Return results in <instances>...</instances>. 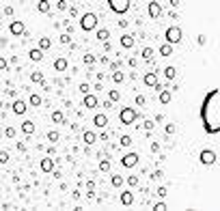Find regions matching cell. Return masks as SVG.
I'll return each mask as SVG.
<instances>
[{"mask_svg": "<svg viewBox=\"0 0 220 211\" xmlns=\"http://www.w3.org/2000/svg\"><path fill=\"white\" fill-rule=\"evenodd\" d=\"M4 15H7V17H13V15H15V9H13V7H4Z\"/></svg>", "mask_w": 220, "mask_h": 211, "instance_id": "bcb514c9", "label": "cell"}, {"mask_svg": "<svg viewBox=\"0 0 220 211\" xmlns=\"http://www.w3.org/2000/svg\"><path fill=\"white\" fill-rule=\"evenodd\" d=\"M9 67V63H7V58L4 56H0V69H7Z\"/></svg>", "mask_w": 220, "mask_h": 211, "instance_id": "db71d44e", "label": "cell"}, {"mask_svg": "<svg viewBox=\"0 0 220 211\" xmlns=\"http://www.w3.org/2000/svg\"><path fill=\"white\" fill-rule=\"evenodd\" d=\"M160 13H162V4L160 2H149V17H160Z\"/></svg>", "mask_w": 220, "mask_h": 211, "instance_id": "7c38bea8", "label": "cell"}, {"mask_svg": "<svg viewBox=\"0 0 220 211\" xmlns=\"http://www.w3.org/2000/svg\"><path fill=\"white\" fill-rule=\"evenodd\" d=\"M82 106L87 108V110H93V108H97V95H84L82 97Z\"/></svg>", "mask_w": 220, "mask_h": 211, "instance_id": "8fae6325", "label": "cell"}, {"mask_svg": "<svg viewBox=\"0 0 220 211\" xmlns=\"http://www.w3.org/2000/svg\"><path fill=\"white\" fill-rule=\"evenodd\" d=\"M67 67H69V63H67V58H63V56H58V58L54 60V69H56V71H67Z\"/></svg>", "mask_w": 220, "mask_h": 211, "instance_id": "e0dca14e", "label": "cell"}, {"mask_svg": "<svg viewBox=\"0 0 220 211\" xmlns=\"http://www.w3.org/2000/svg\"><path fill=\"white\" fill-rule=\"evenodd\" d=\"M151 151L158 153V151H160V142H151Z\"/></svg>", "mask_w": 220, "mask_h": 211, "instance_id": "11a10c76", "label": "cell"}, {"mask_svg": "<svg viewBox=\"0 0 220 211\" xmlns=\"http://www.w3.org/2000/svg\"><path fill=\"white\" fill-rule=\"evenodd\" d=\"M123 80H125V76H123L121 71H112V82H114V84H121Z\"/></svg>", "mask_w": 220, "mask_h": 211, "instance_id": "836d02e7", "label": "cell"}, {"mask_svg": "<svg viewBox=\"0 0 220 211\" xmlns=\"http://www.w3.org/2000/svg\"><path fill=\"white\" fill-rule=\"evenodd\" d=\"M108 37H110V30H108V28H99V30H97V41L106 43Z\"/></svg>", "mask_w": 220, "mask_h": 211, "instance_id": "603a6c76", "label": "cell"}, {"mask_svg": "<svg viewBox=\"0 0 220 211\" xmlns=\"http://www.w3.org/2000/svg\"><path fill=\"white\" fill-rule=\"evenodd\" d=\"M28 103H30V106H41V103H43V99H41V95L33 93V95L28 97Z\"/></svg>", "mask_w": 220, "mask_h": 211, "instance_id": "484cf974", "label": "cell"}, {"mask_svg": "<svg viewBox=\"0 0 220 211\" xmlns=\"http://www.w3.org/2000/svg\"><path fill=\"white\" fill-rule=\"evenodd\" d=\"M119 144H121V147H132V136H128V134H125V136H121Z\"/></svg>", "mask_w": 220, "mask_h": 211, "instance_id": "8d00e7d4", "label": "cell"}, {"mask_svg": "<svg viewBox=\"0 0 220 211\" xmlns=\"http://www.w3.org/2000/svg\"><path fill=\"white\" fill-rule=\"evenodd\" d=\"M216 153L212 151V149H203L201 153H199V160H201V164H205V166H212L214 162H216Z\"/></svg>", "mask_w": 220, "mask_h": 211, "instance_id": "52a82bcc", "label": "cell"}, {"mask_svg": "<svg viewBox=\"0 0 220 211\" xmlns=\"http://www.w3.org/2000/svg\"><path fill=\"white\" fill-rule=\"evenodd\" d=\"M69 13H71V17H76V15H78V9H76V7H71V9H69Z\"/></svg>", "mask_w": 220, "mask_h": 211, "instance_id": "680465c9", "label": "cell"}, {"mask_svg": "<svg viewBox=\"0 0 220 211\" xmlns=\"http://www.w3.org/2000/svg\"><path fill=\"white\" fill-rule=\"evenodd\" d=\"M201 123L207 134L220 131V88H212L201 103Z\"/></svg>", "mask_w": 220, "mask_h": 211, "instance_id": "6da1fadb", "label": "cell"}, {"mask_svg": "<svg viewBox=\"0 0 220 211\" xmlns=\"http://www.w3.org/2000/svg\"><path fill=\"white\" fill-rule=\"evenodd\" d=\"M22 131H24L26 136H33V134H35V123H33V121H24V123H22Z\"/></svg>", "mask_w": 220, "mask_h": 211, "instance_id": "44dd1931", "label": "cell"}, {"mask_svg": "<svg viewBox=\"0 0 220 211\" xmlns=\"http://www.w3.org/2000/svg\"><path fill=\"white\" fill-rule=\"evenodd\" d=\"M15 147H17V151H20V153H26V142H17Z\"/></svg>", "mask_w": 220, "mask_h": 211, "instance_id": "681fc988", "label": "cell"}, {"mask_svg": "<svg viewBox=\"0 0 220 211\" xmlns=\"http://www.w3.org/2000/svg\"><path fill=\"white\" fill-rule=\"evenodd\" d=\"M145 103H147V99H145L142 95H138V97H136V106H145Z\"/></svg>", "mask_w": 220, "mask_h": 211, "instance_id": "c3c4849f", "label": "cell"}, {"mask_svg": "<svg viewBox=\"0 0 220 211\" xmlns=\"http://www.w3.org/2000/svg\"><path fill=\"white\" fill-rule=\"evenodd\" d=\"M39 166H41V170H43L45 174H50V172L54 170V160H52V157H43Z\"/></svg>", "mask_w": 220, "mask_h": 211, "instance_id": "5bb4252c", "label": "cell"}, {"mask_svg": "<svg viewBox=\"0 0 220 211\" xmlns=\"http://www.w3.org/2000/svg\"><path fill=\"white\" fill-rule=\"evenodd\" d=\"M52 174H54L56 179H61V177H63V172H61V170H52Z\"/></svg>", "mask_w": 220, "mask_h": 211, "instance_id": "6125c7cd", "label": "cell"}, {"mask_svg": "<svg viewBox=\"0 0 220 211\" xmlns=\"http://www.w3.org/2000/svg\"><path fill=\"white\" fill-rule=\"evenodd\" d=\"M136 119H138V112L134 110L132 106H128V108H123V110L119 112V121H121L123 125H132Z\"/></svg>", "mask_w": 220, "mask_h": 211, "instance_id": "277c9868", "label": "cell"}, {"mask_svg": "<svg viewBox=\"0 0 220 211\" xmlns=\"http://www.w3.org/2000/svg\"><path fill=\"white\" fill-rule=\"evenodd\" d=\"M142 82H145V86H149V88H155L158 86V73L155 71H147L142 76Z\"/></svg>", "mask_w": 220, "mask_h": 211, "instance_id": "30bf717a", "label": "cell"}, {"mask_svg": "<svg viewBox=\"0 0 220 211\" xmlns=\"http://www.w3.org/2000/svg\"><path fill=\"white\" fill-rule=\"evenodd\" d=\"M82 60H84V65H93V63L97 60V56H95V54H84Z\"/></svg>", "mask_w": 220, "mask_h": 211, "instance_id": "74e56055", "label": "cell"}, {"mask_svg": "<svg viewBox=\"0 0 220 211\" xmlns=\"http://www.w3.org/2000/svg\"><path fill=\"white\" fill-rule=\"evenodd\" d=\"M4 136H7V138H15V129H13L11 125L4 127Z\"/></svg>", "mask_w": 220, "mask_h": 211, "instance_id": "b9f144b4", "label": "cell"}, {"mask_svg": "<svg viewBox=\"0 0 220 211\" xmlns=\"http://www.w3.org/2000/svg\"><path fill=\"white\" fill-rule=\"evenodd\" d=\"M97 28V15L95 13H84L82 17H80V30H84V33H91V30H95Z\"/></svg>", "mask_w": 220, "mask_h": 211, "instance_id": "7a4b0ae2", "label": "cell"}, {"mask_svg": "<svg viewBox=\"0 0 220 211\" xmlns=\"http://www.w3.org/2000/svg\"><path fill=\"white\" fill-rule=\"evenodd\" d=\"M164 76H166V80H175V76H177V69L173 67V65H168V67L164 69Z\"/></svg>", "mask_w": 220, "mask_h": 211, "instance_id": "83f0119b", "label": "cell"}, {"mask_svg": "<svg viewBox=\"0 0 220 211\" xmlns=\"http://www.w3.org/2000/svg\"><path fill=\"white\" fill-rule=\"evenodd\" d=\"M58 41H61V45H71V35H67V33H63L61 37H58Z\"/></svg>", "mask_w": 220, "mask_h": 211, "instance_id": "d6a6232c", "label": "cell"}, {"mask_svg": "<svg viewBox=\"0 0 220 211\" xmlns=\"http://www.w3.org/2000/svg\"><path fill=\"white\" fill-rule=\"evenodd\" d=\"M183 39V30L179 28V26H168L166 28V43H171V45H175Z\"/></svg>", "mask_w": 220, "mask_h": 211, "instance_id": "5b68a950", "label": "cell"}, {"mask_svg": "<svg viewBox=\"0 0 220 211\" xmlns=\"http://www.w3.org/2000/svg\"><path fill=\"white\" fill-rule=\"evenodd\" d=\"M171 54H173V45H171V43H162V45H160V56L166 58V56H171Z\"/></svg>", "mask_w": 220, "mask_h": 211, "instance_id": "7402d4cb", "label": "cell"}, {"mask_svg": "<svg viewBox=\"0 0 220 211\" xmlns=\"http://www.w3.org/2000/svg\"><path fill=\"white\" fill-rule=\"evenodd\" d=\"M123 181H125V179H123L121 174H112V177H110V185H112V187H121Z\"/></svg>", "mask_w": 220, "mask_h": 211, "instance_id": "d4e9b609", "label": "cell"}, {"mask_svg": "<svg viewBox=\"0 0 220 211\" xmlns=\"http://www.w3.org/2000/svg\"><path fill=\"white\" fill-rule=\"evenodd\" d=\"M175 123H166V127H164V134H166V136H171V134H175Z\"/></svg>", "mask_w": 220, "mask_h": 211, "instance_id": "ab89813d", "label": "cell"}, {"mask_svg": "<svg viewBox=\"0 0 220 211\" xmlns=\"http://www.w3.org/2000/svg\"><path fill=\"white\" fill-rule=\"evenodd\" d=\"M108 7H110V11H112V13L123 15V13H128V11H130L132 2H130V0H108Z\"/></svg>", "mask_w": 220, "mask_h": 211, "instance_id": "3957f363", "label": "cell"}, {"mask_svg": "<svg viewBox=\"0 0 220 211\" xmlns=\"http://www.w3.org/2000/svg\"><path fill=\"white\" fill-rule=\"evenodd\" d=\"M87 192H95V181H87Z\"/></svg>", "mask_w": 220, "mask_h": 211, "instance_id": "816d5d0a", "label": "cell"}, {"mask_svg": "<svg viewBox=\"0 0 220 211\" xmlns=\"http://www.w3.org/2000/svg\"><path fill=\"white\" fill-rule=\"evenodd\" d=\"M125 183H128L130 187H136V185H138V177H136V174H130V177L125 179Z\"/></svg>", "mask_w": 220, "mask_h": 211, "instance_id": "f35d334b", "label": "cell"}, {"mask_svg": "<svg viewBox=\"0 0 220 211\" xmlns=\"http://www.w3.org/2000/svg\"><path fill=\"white\" fill-rule=\"evenodd\" d=\"M9 157H11V155H9V151H0V164H7V162H9Z\"/></svg>", "mask_w": 220, "mask_h": 211, "instance_id": "60d3db41", "label": "cell"}, {"mask_svg": "<svg viewBox=\"0 0 220 211\" xmlns=\"http://www.w3.org/2000/svg\"><path fill=\"white\" fill-rule=\"evenodd\" d=\"M28 58L35 60V63H39V60H43V52H41L39 47H33V50L28 52Z\"/></svg>", "mask_w": 220, "mask_h": 211, "instance_id": "d6986e66", "label": "cell"}, {"mask_svg": "<svg viewBox=\"0 0 220 211\" xmlns=\"http://www.w3.org/2000/svg\"><path fill=\"white\" fill-rule=\"evenodd\" d=\"M67 7H69V4H67V0H58V2H56V9H58V11H65Z\"/></svg>", "mask_w": 220, "mask_h": 211, "instance_id": "f6af8a7d", "label": "cell"}, {"mask_svg": "<svg viewBox=\"0 0 220 211\" xmlns=\"http://www.w3.org/2000/svg\"><path fill=\"white\" fill-rule=\"evenodd\" d=\"M119 43H121V47H134V35H121V39H119Z\"/></svg>", "mask_w": 220, "mask_h": 211, "instance_id": "ac0fdd59", "label": "cell"}, {"mask_svg": "<svg viewBox=\"0 0 220 211\" xmlns=\"http://www.w3.org/2000/svg\"><path fill=\"white\" fill-rule=\"evenodd\" d=\"M30 82H35V84H43V82H45L43 71H33V73H30Z\"/></svg>", "mask_w": 220, "mask_h": 211, "instance_id": "ffe728a7", "label": "cell"}, {"mask_svg": "<svg viewBox=\"0 0 220 211\" xmlns=\"http://www.w3.org/2000/svg\"><path fill=\"white\" fill-rule=\"evenodd\" d=\"M97 168H99V172H110V162L108 160H101Z\"/></svg>", "mask_w": 220, "mask_h": 211, "instance_id": "d590c367", "label": "cell"}, {"mask_svg": "<svg viewBox=\"0 0 220 211\" xmlns=\"http://www.w3.org/2000/svg\"><path fill=\"white\" fill-rule=\"evenodd\" d=\"M9 33H11L13 37H22V35L26 33V26H24V22H22V20H13V22L9 24Z\"/></svg>", "mask_w": 220, "mask_h": 211, "instance_id": "8992f818", "label": "cell"}, {"mask_svg": "<svg viewBox=\"0 0 220 211\" xmlns=\"http://www.w3.org/2000/svg\"><path fill=\"white\" fill-rule=\"evenodd\" d=\"M93 123H95V127H99V129H101V127L108 125V116L99 112V114H95V116H93Z\"/></svg>", "mask_w": 220, "mask_h": 211, "instance_id": "2e32d148", "label": "cell"}, {"mask_svg": "<svg viewBox=\"0 0 220 211\" xmlns=\"http://www.w3.org/2000/svg\"><path fill=\"white\" fill-rule=\"evenodd\" d=\"M78 88H80V93H82V95H88V93H91V86H88L87 82H82V84L78 86Z\"/></svg>", "mask_w": 220, "mask_h": 211, "instance_id": "7bdbcfd3", "label": "cell"}, {"mask_svg": "<svg viewBox=\"0 0 220 211\" xmlns=\"http://www.w3.org/2000/svg\"><path fill=\"white\" fill-rule=\"evenodd\" d=\"M153 125H155L153 121H149V119L145 121V129H147V131H151V129H153Z\"/></svg>", "mask_w": 220, "mask_h": 211, "instance_id": "f907efd6", "label": "cell"}, {"mask_svg": "<svg viewBox=\"0 0 220 211\" xmlns=\"http://www.w3.org/2000/svg\"><path fill=\"white\" fill-rule=\"evenodd\" d=\"M162 174H164V172H162V170H155V172H153V174H151V179H162Z\"/></svg>", "mask_w": 220, "mask_h": 211, "instance_id": "9f6ffc18", "label": "cell"}, {"mask_svg": "<svg viewBox=\"0 0 220 211\" xmlns=\"http://www.w3.org/2000/svg\"><path fill=\"white\" fill-rule=\"evenodd\" d=\"M52 121H54V123H65V114H63L61 110H54V112H52Z\"/></svg>", "mask_w": 220, "mask_h": 211, "instance_id": "f546056e", "label": "cell"}, {"mask_svg": "<svg viewBox=\"0 0 220 211\" xmlns=\"http://www.w3.org/2000/svg\"><path fill=\"white\" fill-rule=\"evenodd\" d=\"M205 41H207V39H205V35H199V39H196V43H199V45H205Z\"/></svg>", "mask_w": 220, "mask_h": 211, "instance_id": "6f0895ef", "label": "cell"}, {"mask_svg": "<svg viewBox=\"0 0 220 211\" xmlns=\"http://www.w3.org/2000/svg\"><path fill=\"white\" fill-rule=\"evenodd\" d=\"M119 200H121V205H125V207H130V205H132V203H134V194H132V187H130L128 192H121V198H119Z\"/></svg>", "mask_w": 220, "mask_h": 211, "instance_id": "4fadbf2b", "label": "cell"}, {"mask_svg": "<svg viewBox=\"0 0 220 211\" xmlns=\"http://www.w3.org/2000/svg\"><path fill=\"white\" fill-rule=\"evenodd\" d=\"M158 196L160 198H166V187H158Z\"/></svg>", "mask_w": 220, "mask_h": 211, "instance_id": "f5cc1de1", "label": "cell"}, {"mask_svg": "<svg viewBox=\"0 0 220 211\" xmlns=\"http://www.w3.org/2000/svg\"><path fill=\"white\" fill-rule=\"evenodd\" d=\"M37 9H39L41 13H50V2H47V0H39Z\"/></svg>", "mask_w": 220, "mask_h": 211, "instance_id": "1f68e13d", "label": "cell"}, {"mask_svg": "<svg viewBox=\"0 0 220 211\" xmlns=\"http://www.w3.org/2000/svg\"><path fill=\"white\" fill-rule=\"evenodd\" d=\"M45 138H47V140H50V142H52V144H56V142H58V140H61V134H58V131H54V129H52V131H47V134H45Z\"/></svg>", "mask_w": 220, "mask_h": 211, "instance_id": "4316f807", "label": "cell"}, {"mask_svg": "<svg viewBox=\"0 0 220 211\" xmlns=\"http://www.w3.org/2000/svg\"><path fill=\"white\" fill-rule=\"evenodd\" d=\"M50 47H52V39H50V37H41V39H39V50L45 52V50H50Z\"/></svg>", "mask_w": 220, "mask_h": 211, "instance_id": "cb8c5ba5", "label": "cell"}, {"mask_svg": "<svg viewBox=\"0 0 220 211\" xmlns=\"http://www.w3.org/2000/svg\"><path fill=\"white\" fill-rule=\"evenodd\" d=\"M97 140H99V138H97V134H95V131H84V134H82V142L88 144V147H91V144H95Z\"/></svg>", "mask_w": 220, "mask_h": 211, "instance_id": "9a60e30c", "label": "cell"}, {"mask_svg": "<svg viewBox=\"0 0 220 211\" xmlns=\"http://www.w3.org/2000/svg\"><path fill=\"white\" fill-rule=\"evenodd\" d=\"M164 209H166V203H164V200H160V203L153 205V211H164Z\"/></svg>", "mask_w": 220, "mask_h": 211, "instance_id": "ee69618b", "label": "cell"}, {"mask_svg": "<svg viewBox=\"0 0 220 211\" xmlns=\"http://www.w3.org/2000/svg\"><path fill=\"white\" fill-rule=\"evenodd\" d=\"M11 110H13V114L22 116V114H26V110H28V103H26L24 99H15V101H13V106H11Z\"/></svg>", "mask_w": 220, "mask_h": 211, "instance_id": "9c48e42d", "label": "cell"}, {"mask_svg": "<svg viewBox=\"0 0 220 211\" xmlns=\"http://www.w3.org/2000/svg\"><path fill=\"white\" fill-rule=\"evenodd\" d=\"M108 99H110V101H119V99H121V93H119L117 88H110V93H108Z\"/></svg>", "mask_w": 220, "mask_h": 211, "instance_id": "e575fe53", "label": "cell"}, {"mask_svg": "<svg viewBox=\"0 0 220 211\" xmlns=\"http://www.w3.org/2000/svg\"><path fill=\"white\" fill-rule=\"evenodd\" d=\"M138 160H140V155H138L136 151H132V153H125V155L121 157V164H123L125 168H134V166L138 164Z\"/></svg>", "mask_w": 220, "mask_h": 211, "instance_id": "ba28073f", "label": "cell"}, {"mask_svg": "<svg viewBox=\"0 0 220 211\" xmlns=\"http://www.w3.org/2000/svg\"><path fill=\"white\" fill-rule=\"evenodd\" d=\"M101 106H104V108H112V101H110V99H106V101H104Z\"/></svg>", "mask_w": 220, "mask_h": 211, "instance_id": "94428289", "label": "cell"}, {"mask_svg": "<svg viewBox=\"0 0 220 211\" xmlns=\"http://www.w3.org/2000/svg\"><path fill=\"white\" fill-rule=\"evenodd\" d=\"M168 101H171V90H166V88H164V90H160V103H164V106H166Z\"/></svg>", "mask_w": 220, "mask_h": 211, "instance_id": "f1b7e54d", "label": "cell"}, {"mask_svg": "<svg viewBox=\"0 0 220 211\" xmlns=\"http://www.w3.org/2000/svg\"><path fill=\"white\" fill-rule=\"evenodd\" d=\"M108 67H110V71H119V67H121V63L117 60V63H110Z\"/></svg>", "mask_w": 220, "mask_h": 211, "instance_id": "7dc6e473", "label": "cell"}, {"mask_svg": "<svg viewBox=\"0 0 220 211\" xmlns=\"http://www.w3.org/2000/svg\"><path fill=\"white\" fill-rule=\"evenodd\" d=\"M128 24H130V22H128V20H119V26H121V28H125V26H128Z\"/></svg>", "mask_w": 220, "mask_h": 211, "instance_id": "91938a15", "label": "cell"}, {"mask_svg": "<svg viewBox=\"0 0 220 211\" xmlns=\"http://www.w3.org/2000/svg\"><path fill=\"white\" fill-rule=\"evenodd\" d=\"M140 56H142L145 60H151V58H153V47H142Z\"/></svg>", "mask_w": 220, "mask_h": 211, "instance_id": "4dcf8cb0", "label": "cell"}]
</instances>
